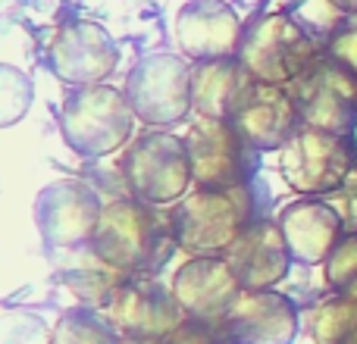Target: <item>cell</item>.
Instances as JSON below:
<instances>
[{"instance_id": "cell-8", "label": "cell", "mask_w": 357, "mask_h": 344, "mask_svg": "<svg viewBox=\"0 0 357 344\" xmlns=\"http://www.w3.org/2000/svg\"><path fill=\"white\" fill-rule=\"evenodd\" d=\"M126 97L138 119L154 129H173L191 110V69L178 54H148L132 66Z\"/></svg>"}, {"instance_id": "cell-7", "label": "cell", "mask_w": 357, "mask_h": 344, "mask_svg": "<svg viewBox=\"0 0 357 344\" xmlns=\"http://www.w3.org/2000/svg\"><path fill=\"white\" fill-rule=\"evenodd\" d=\"M301 125L333 135H351L357 123V75L320 54L295 81L289 85Z\"/></svg>"}, {"instance_id": "cell-3", "label": "cell", "mask_w": 357, "mask_h": 344, "mask_svg": "<svg viewBox=\"0 0 357 344\" xmlns=\"http://www.w3.org/2000/svg\"><path fill=\"white\" fill-rule=\"evenodd\" d=\"M132 110L126 91L110 85H88L63 100L60 132L79 157H107L132 138Z\"/></svg>"}, {"instance_id": "cell-27", "label": "cell", "mask_w": 357, "mask_h": 344, "mask_svg": "<svg viewBox=\"0 0 357 344\" xmlns=\"http://www.w3.org/2000/svg\"><path fill=\"white\" fill-rule=\"evenodd\" d=\"M329 6H335L342 16H351V13H357V0H329Z\"/></svg>"}, {"instance_id": "cell-15", "label": "cell", "mask_w": 357, "mask_h": 344, "mask_svg": "<svg viewBox=\"0 0 357 344\" xmlns=\"http://www.w3.org/2000/svg\"><path fill=\"white\" fill-rule=\"evenodd\" d=\"M279 228L289 244V253L301 266H320L333 257L339 241L345 238V219L329 201L301 197L289 203L279 216Z\"/></svg>"}, {"instance_id": "cell-25", "label": "cell", "mask_w": 357, "mask_h": 344, "mask_svg": "<svg viewBox=\"0 0 357 344\" xmlns=\"http://www.w3.org/2000/svg\"><path fill=\"white\" fill-rule=\"evenodd\" d=\"M326 56H333L335 63H342L357 75V13L342 16L333 25V31L326 38Z\"/></svg>"}, {"instance_id": "cell-11", "label": "cell", "mask_w": 357, "mask_h": 344, "mask_svg": "<svg viewBox=\"0 0 357 344\" xmlns=\"http://www.w3.org/2000/svg\"><path fill=\"white\" fill-rule=\"evenodd\" d=\"M47 63L60 81L88 88L100 85L116 72L119 47L104 25L79 19V22H63L56 29L47 50Z\"/></svg>"}, {"instance_id": "cell-23", "label": "cell", "mask_w": 357, "mask_h": 344, "mask_svg": "<svg viewBox=\"0 0 357 344\" xmlns=\"http://www.w3.org/2000/svg\"><path fill=\"white\" fill-rule=\"evenodd\" d=\"M0 344H54V329L31 310H3Z\"/></svg>"}, {"instance_id": "cell-16", "label": "cell", "mask_w": 357, "mask_h": 344, "mask_svg": "<svg viewBox=\"0 0 357 344\" xmlns=\"http://www.w3.org/2000/svg\"><path fill=\"white\" fill-rule=\"evenodd\" d=\"M226 263L232 266L245 291H270L289 276L295 260L289 253L279 222L254 219L241 232V238L229 247Z\"/></svg>"}, {"instance_id": "cell-4", "label": "cell", "mask_w": 357, "mask_h": 344, "mask_svg": "<svg viewBox=\"0 0 357 344\" xmlns=\"http://www.w3.org/2000/svg\"><path fill=\"white\" fill-rule=\"evenodd\" d=\"M191 178L204 191L245 188L260 169V150L232 119H201L185 132Z\"/></svg>"}, {"instance_id": "cell-28", "label": "cell", "mask_w": 357, "mask_h": 344, "mask_svg": "<svg viewBox=\"0 0 357 344\" xmlns=\"http://www.w3.org/2000/svg\"><path fill=\"white\" fill-rule=\"evenodd\" d=\"M119 344H167V341H160V338H135V335H123V338H119Z\"/></svg>"}, {"instance_id": "cell-17", "label": "cell", "mask_w": 357, "mask_h": 344, "mask_svg": "<svg viewBox=\"0 0 357 344\" xmlns=\"http://www.w3.org/2000/svg\"><path fill=\"white\" fill-rule=\"evenodd\" d=\"M241 282L226 263V257H191L185 266H178L173 279V295L182 304V310L195 320L222 322L235 301L241 295Z\"/></svg>"}, {"instance_id": "cell-21", "label": "cell", "mask_w": 357, "mask_h": 344, "mask_svg": "<svg viewBox=\"0 0 357 344\" xmlns=\"http://www.w3.org/2000/svg\"><path fill=\"white\" fill-rule=\"evenodd\" d=\"M54 344H119L116 326L91 307H73L54 322Z\"/></svg>"}, {"instance_id": "cell-20", "label": "cell", "mask_w": 357, "mask_h": 344, "mask_svg": "<svg viewBox=\"0 0 357 344\" xmlns=\"http://www.w3.org/2000/svg\"><path fill=\"white\" fill-rule=\"evenodd\" d=\"M314 344H357V297L333 295L310 310Z\"/></svg>"}, {"instance_id": "cell-13", "label": "cell", "mask_w": 357, "mask_h": 344, "mask_svg": "<svg viewBox=\"0 0 357 344\" xmlns=\"http://www.w3.org/2000/svg\"><path fill=\"white\" fill-rule=\"evenodd\" d=\"M235 344H295L301 316L291 297L279 291H241L238 301L222 316Z\"/></svg>"}, {"instance_id": "cell-6", "label": "cell", "mask_w": 357, "mask_h": 344, "mask_svg": "<svg viewBox=\"0 0 357 344\" xmlns=\"http://www.w3.org/2000/svg\"><path fill=\"white\" fill-rule=\"evenodd\" d=\"M320 56L314 38L298 19L285 13L260 16L241 35L238 60L260 85H291Z\"/></svg>"}, {"instance_id": "cell-1", "label": "cell", "mask_w": 357, "mask_h": 344, "mask_svg": "<svg viewBox=\"0 0 357 344\" xmlns=\"http://www.w3.org/2000/svg\"><path fill=\"white\" fill-rule=\"evenodd\" d=\"M173 247L176 241L169 232V216H160L154 203H144L132 194L104 203L91 238V251L123 276L157 272Z\"/></svg>"}, {"instance_id": "cell-24", "label": "cell", "mask_w": 357, "mask_h": 344, "mask_svg": "<svg viewBox=\"0 0 357 344\" xmlns=\"http://www.w3.org/2000/svg\"><path fill=\"white\" fill-rule=\"evenodd\" d=\"M326 285L342 295H351L357 288V232L345 235L339 241V247L333 251V257L326 260Z\"/></svg>"}, {"instance_id": "cell-2", "label": "cell", "mask_w": 357, "mask_h": 344, "mask_svg": "<svg viewBox=\"0 0 357 344\" xmlns=\"http://www.w3.org/2000/svg\"><path fill=\"white\" fill-rule=\"evenodd\" d=\"M254 222L251 185L229 191H204L176 201L169 232L178 251L188 257H226L229 247Z\"/></svg>"}, {"instance_id": "cell-5", "label": "cell", "mask_w": 357, "mask_h": 344, "mask_svg": "<svg viewBox=\"0 0 357 344\" xmlns=\"http://www.w3.org/2000/svg\"><path fill=\"white\" fill-rule=\"evenodd\" d=\"M119 175L132 197L144 203H176L191 182V160L185 138L169 132H142L119 160Z\"/></svg>"}, {"instance_id": "cell-14", "label": "cell", "mask_w": 357, "mask_h": 344, "mask_svg": "<svg viewBox=\"0 0 357 344\" xmlns=\"http://www.w3.org/2000/svg\"><path fill=\"white\" fill-rule=\"evenodd\" d=\"M176 41L195 63L238 56L241 22L226 0H188L176 16Z\"/></svg>"}, {"instance_id": "cell-22", "label": "cell", "mask_w": 357, "mask_h": 344, "mask_svg": "<svg viewBox=\"0 0 357 344\" xmlns=\"http://www.w3.org/2000/svg\"><path fill=\"white\" fill-rule=\"evenodd\" d=\"M31 97H35V88L29 75L10 63H0V129L16 125L29 113Z\"/></svg>"}, {"instance_id": "cell-10", "label": "cell", "mask_w": 357, "mask_h": 344, "mask_svg": "<svg viewBox=\"0 0 357 344\" xmlns=\"http://www.w3.org/2000/svg\"><path fill=\"white\" fill-rule=\"evenodd\" d=\"M100 197L91 185L79 178L50 182L35 201V222L44 247L50 251H82L91 244L94 228L100 222Z\"/></svg>"}, {"instance_id": "cell-19", "label": "cell", "mask_w": 357, "mask_h": 344, "mask_svg": "<svg viewBox=\"0 0 357 344\" xmlns=\"http://www.w3.org/2000/svg\"><path fill=\"white\" fill-rule=\"evenodd\" d=\"M232 123L257 150H282L301 129L291 94L282 85H260V81Z\"/></svg>"}, {"instance_id": "cell-9", "label": "cell", "mask_w": 357, "mask_h": 344, "mask_svg": "<svg viewBox=\"0 0 357 344\" xmlns=\"http://www.w3.org/2000/svg\"><path fill=\"white\" fill-rule=\"evenodd\" d=\"M279 169L298 194L320 197L348 185L354 175V154L345 135L301 125L279 154Z\"/></svg>"}, {"instance_id": "cell-18", "label": "cell", "mask_w": 357, "mask_h": 344, "mask_svg": "<svg viewBox=\"0 0 357 344\" xmlns=\"http://www.w3.org/2000/svg\"><path fill=\"white\" fill-rule=\"evenodd\" d=\"M254 88L257 81L238 56L197 63L191 69V107L201 119H235Z\"/></svg>"}, {"instance_id": "cell-26", "label": "cell", "mask_w": 357, "mask_h": 344, "mask_svg": "<svg viewBox=\"0 0 357 344\" xmlns=\"http://www.w3.org/2000/svg\"><path fill=\"white\" fill-rule=\"evenodd\" d=\"M167 344H235L229 338L226 326L213 320H195V316H185V322L178 329L163 338Z\"/></svg>"}, {"instance_id": "cell-12", "label": "cell", "mask_w": 357, "mask_h": 344, "mask_svg": "<svg viewBox=\"0 0 357 344\" xmlns=\"http://www.w3.org/2000/svg\"><path fill=\"white\" fill-rule=\"evenodd\" d=\"M185 310L176 295L148 276H129L107 304V320L116 332L135 335V338H167L173 329L185 322Z\"/></svg>"}]
</instances>
